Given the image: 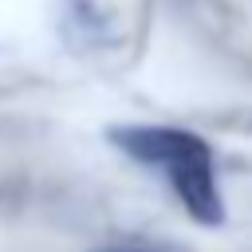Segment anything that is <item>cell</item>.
Listing matches in <instances>:
<instances>
[{"label": "cell", "instance_id": "obj_1", "mask_svg": "<svg viewBox=\"0 0 252 252\" xmlns=\"http://www.w3.org/2000/svg\"><path fill=\"white\" fill-rule=\"evenodd\" d=\"M106 138L138 165L158 169L193 220H201L209 228L224 224V201L217 189L213 146L201 134H189L177 126H110Z\"/></svg>", "mask_w": 252, "mask_h": 252}, {"label": "cell", "instance_id": "obj_2", "mask_svg": "<svg viewBox=\"0 0 252 252\" xmlns=\"http://www.w3.org/2000/svg\"><path fill=\"white\" fill-rule=\"evenodd\" d=\"M94 252H161V248H150V244H106V248H94Z\"/></svg>", "mask_w": 252, "mask_h": 252}]
</instances>
